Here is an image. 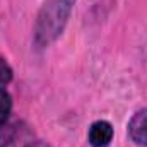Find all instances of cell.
Here are the masks:
<instances>
[{"label":"cell","mask_w":147,"mask_h":147,"mask_svg":"<svg viewBox=\"0 0 147 147\" xmlns=\"http://www.w3.org/2000/svg\"><path fill=\"white\" fill-rule=\"evenodd\" d=\"M74 0H48L34 22V43L39 48L50 46L57 41L63 33L70 12H72Z\"/></svg>","instance_id":"1"},{"label":"cell","mask_w":147,"mask_h":147,"mask_svg":"<svg viewBox=\"0 0 147 147\" xmlns=\"http://www.w3.org/2000/svg\"><path fill=\"white\" fill-rule=\"evenodd\" d=\"M24 147H51L46 140H31V142H28Z\"/></svg>","instance_id":"7"},{"label":"cell","mask_w":147,"mask_h":147,"mask_svg":"<svg viewBox=\"0 0 147 147\" xmlns=\"http://www.w3.org/2000/svg\"><path fill=\"white\" fill-rule=\"evenodd\" d=\"M127 134L134 144L147 147V108L135 111L127 123Z\"/></svg>","instance_id":"2"},{"label":"cell","mask_w":147,"mask_h":147,"mask_svg":"<svg viewBox=\"0 0 147 147\" xmlns=\"http://www.w3.org/2000/svg\"><path fill=\"white\" fill-rule=\"evenodd\" d=\"M10 113H12V96L5 87H0V128L7 125Z\"/></svg>","instance_id":"4"},{"label":"cell","mask_w":147,"mask_h":147,"mask_svg":"<svg viewBox=\"0 0 147 147\" xmlns=\"http://www.w3.org/2000/svg\"><path fill=\"white\" fill-rule=\"evenodd\" d=\"M115 137L113 125L106 120H98L91 123L87 132V142L91 147H108Z\"/></svg>","instance_id":"3"},{"label":"cell","mask_w":147,"mask_h":147,"mask_svg":"<svg viewBox=\"0 0 147 147\" xmlns=\"http://www.w3.org/2000/svg\"><path fill=\"white\" fill-rule=\"evenodd\" d=\"M12 75H14V70H12L10 63L7 62L5 57L0 55V87H5L12 80Z\"/></svg>","instance_id":"6"},{"label":"cell","mask_w":147,"mask_h":147,"mask_svg":"<svg viewBox=\"0 0 147 147\" xmlns=\"http://www.w3.org/2000/svg\"><path fill=\"white\" fill-rule=\"evenodd\" d=\"M16 127L3 125L0 128V147H16Z\"/></svg>","instance_id":"5"}]
</instances>
